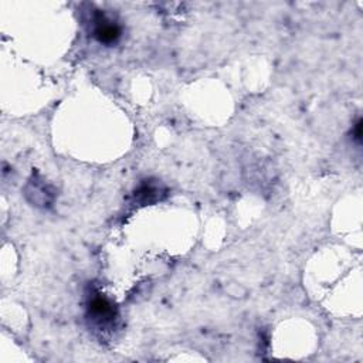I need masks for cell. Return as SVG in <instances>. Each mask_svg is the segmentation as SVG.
<instances>
[{"label": "cell", "mask_w": 363, "mask_h": 363, "mask_svg": "<svg viewBox=\"0 0 363 363\" xmlns=\"http://www.w3.org/2000/svg\"><path fill=\"white\" fill-rule=\"evenodd\" d=\"M88 316L100 328L112 325L116 316V308L107 297L95 294L88 301Z\"/></svg>", "instance_id": "cell-1"}, {"label": "cell", "mask_w": 363, "mask_h": 363, "mask_svg": "<svg viewBox=\"0 0 363 363\" xmlns=\"http://www.w3.org/2000/svg\"><path fill=\"white\" fill-rule=\"evenodd\" d=\"M94 37L100 43L104 45H112L121 37V29L116 23L107 19L102 13H98L94 17Z\"/></svg>", "instance_id": "cell-2"}, {"label": "cell", "mask_w": 363, "mask_h": 363, "mask_svg": "<svg viewBox=\"0 0 363 363\" xmlns=\"http://www.w3.org/2000/svg\"><path fill=\"white\" fill-rule=\"evenodd\" d=\"M360 138H362V121L359 119L357 124L355 125V139L360 141Z\"/></svg>", "instance_id": "cell-3"}]
</instances>
